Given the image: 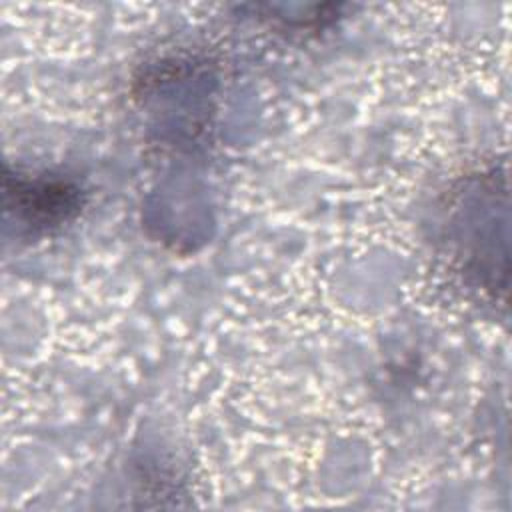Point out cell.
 I'll return each instance as SVG.
<instances>
[{
	"label": "cell",
	"mask_w": 512,
	"mask_h": 512,
	"mask_svg": "<svg viewBox=\"0 0 512 512\" xmlns=\"http://www.w3.org/2000/svg\"><path fill=\"white\" fill-rule=\"evenodd\" d=\"M6 210L32 230H52L80 210V190L64 180L6 176Z\"/></svg>",
	"instance_id": "6da1fadb"
}]
</instances>
